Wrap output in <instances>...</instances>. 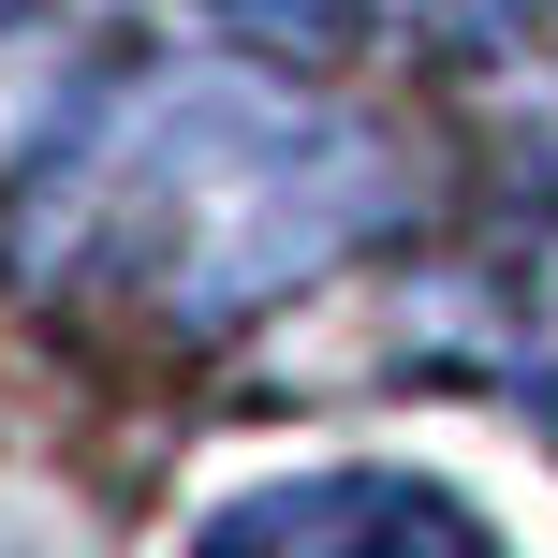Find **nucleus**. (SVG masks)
<instances>
[{"label": "nucleus", "mask_w": 558, "mask_h": 558, "mask_svg": "<svg viewBox=\"0 0 558 558\" xmlns=\"http://www.w3.org/2000/svg\"><path fill=\"white\" fill-rule=\"evenodd\" d=\"M192 558H500V544L426 471H279L235 514H206Z\"/></svg>", "instance_id": "f03ea898"}, {"label": "nucleus", "mask_w": 558, "mask_h": 558, "mask_svg": "<svg viewBox=\"0 0 558 558\" xmlns=\"http://www.w3.org/2000/svg\"><path fill=\"white\" fill-rule=\"evenodd\" d=\"M397 221V147L279 74H147L59 133L29 192V265L162 338H221L308 294Z\"/></svg>", "instance_id": "f257e3e1"}]
</instances>
